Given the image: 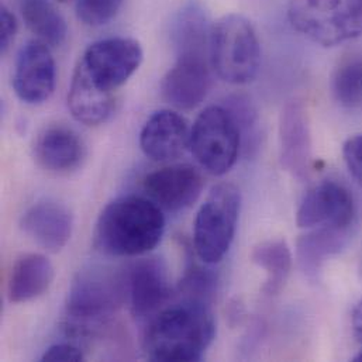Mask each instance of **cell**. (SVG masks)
I'll list each match as a JSON object with an SVG mask.
<instances>
[{"label":"cell","instance_id":"1","mask_svg":"<svg viewBox=\"0 0 362 362\" xmlns=\"http://www.w3.org/2000/svg\"><path fill=\"white\" fill-rule=\"evenodd\" d=\"M165 233L161 207L141 196H122L106 204L93 230L95 248L109 257H137L154 250Z\"/></svg>","mask_w":362,"mask_h":362},{"label":"cell","instance_id":"2","mask_svg":"<svg viewBox=\"0 0 362 362\" xmlns=\"http://www.w3.org/2000/svg\"><path fill=\"white\" fill-rule=\"evenodd\" d=\"M214 336L211 306L182 299L153 319L144 339V350L151 361H200Z\"/></svg>","mask_w":362,"mask_h":362},{"label":"cell","instance_id":"3","mask_svg":"<svg viewBox=\"0 0 362 362\" xmlns=\"http://www.w3.org/2000/svg\"><path fill=\"white\" fill-rule=\"evenodd\" d=\"M209 57L221 81L231 85L252 82L261 68V44L252 23L237 13L221 16L210 27Z\"/></svg>","mask_w":362,"mask_h":362},{"label":"cell","instance_id":"4","mask_svg":"<svg viewBox=\"0 0 362 362\" xmlns=\"http://www.w3.org/2000/svg\"><path fill=\"white\" fill-rule=\"evenodd\" d=\"M292 27L322 47L362 37V0H289Z\"/></svg>","mask_w":362,"mask_h":362},{"label":"cell","instance_id":"5","mask_svg":"<svg viewBox=\"0 0 362 362\" xmlns=\"http://www.w3.org/2000/svg\"><path fill=\"white\" fill-rule=\"evenodd\" d=\"M241 193L230 183L216 185L200 206L193 224V247L206 265L220 262L228 252L240 217Z\"/></svg>","mask_w":362,"mask_h":362},{"label":"cell","instance_id":"6","mask_svg":"<svg viewBox=\"0 0 362 362\" xmlns=\"http://www.w3.org/2000/svg\"><path fill=\"white\" fill-rule=\"evenodd\" d=\"M127 299V272L90 265L74 276L66 315L76 323H100L113 316Z\"/></svg>","mask_w":362,"mask_h":362},{"label":"cell","instance_id":"7","mask_svg":"<svg viewBox=\"0 0 362 362\" xmlns=\"http://www.w3.org/2000/svg\"><path fill=\"white\" fill-rule=\"evenodd\" d=\"M189 148L200 167L214 177L234 167L241 150V134L226 106L213 105L200 112L190 129Z\"/></svg>","mask_w":362,"mask_h":362},{"label":"cell","instance_id":"8","mask_svg":"<svg viewBox=\"0 0 362 362\" xmlns=\"http://www.w3.org/2000/svg\"><path fill=\"white\" fill-rule=\"evenodd\" d=\"M143 58L144 52L139 41L110 37L92 42L79 64L98 88L113 93L139 71Z\"/></svg>","mask_w":362,"mask_h":362},{"label":"cell","instance_id":"9","mask_svg":"<svg viewBox=\"0 0 362 362\" xmlns=\"http://www.w3.org/2000/svg\"><path fill=\"white\" fill-rule=\"evenodd\" d=\"M57 85V65L49 47L40 40L27 41L17 52L13 89L27 105L47 102Z\"/></svg>","mask_w":362,"mask_h":362},{"label":"cell","instance_id":"10","mask_svg":"<svg viewBox=\"0 0 362 362\" xmlns=\"http://www.w3.org/2000/svg\"><path fill=\"white\" fill-rule=\"evenodd\" d=\"M211 88L209 51L177 54V62L161 82L163 98L180 110H193L206 99Z\"/></svg>","mask_w":362,"mask_h":362},{"label":"cell","instance_id":"11","mask_svg":"<svg viewBox=\"0 0 362 362\" xmlns=\"http://www.w3.org/2000/svg\"><path fill=\"white\" fill-rule=\"evenodd\" d=\"M356 214L351 192L344 185L327 180L306 193L296 213V224L309 230L323 226L354 227Z\"/></svg>","mask_w":362,"mask_h":362},{"label":"cell","instance_id":"12","mask_svg":"<svg viewBox=\"0 0 362 362\" xmlns=\"http://www.w3.org/2000/svg\"><path fill=\"white\" fill-rule=\"evenodd\" d=\"M281 164L293 178L305 181L313 167L312 132L306 106L300 100L285 105L279 119Z\"/></svg>","mask_w":362,"mask_h":362},{"label":"cell","instance_id":"13","mask_svg":"<svg viewBox=\"0 0 362 362\" xmlns=\"http://www.w3.org/2000/svg\"><path fill=\"white\" fill-rule=\"evenodd\" d=\"M167 262L160 257L137 261L127 272V298L137 317L157 315L171 298Z\"/></svg>","mask_w":362,"mask_h":362},{"label":"cell","instance_id":"14","mask_svg":"<svg viewBox=\"0 0 362 362\" xmlns=\"http://www.w3.org/2000/svg\"><path fill=\"white\" fill-rule=\"evenodd\" d=\"M23 233L48 252H59L71 240L74 214L58 200L44 199L30 206L20 220Z\"/></svg>","mask_w":362,"mask_h":362},{"label":"cell","instance_id":"15","mask_svg":"<svg viewBox=\"0 0 362 362\" xmlns=\"http://www.w3.org/2000/svg\"><path fill=\"white\" fill-rule=\"evenodd\" d=\"M203 186L200 173L189 164L164 167L144 180V189L150 199L173 213L190 207L202 194Z\"/></svg>","mask_w":362,"mask_h":362},{"label":"cell","instance_id":"16","mask_svg":"<svg viewBox=\"0 0 362 362\" xmlns=\"http://www.w3.org/2000/svg\"><path fill=\"white\" fill-rule=\"evenodd\" d=\"M190 129L186 119L174 110H160L148 117L140 133L144 156L156 163L173 161L189 148Z\"/></svg>","mask_w":362,"mask_h":362},{"label":"cell","instance_id":"17","mask_svg":"<svg viewBox=\"0 0 362 362\" xmlns=\"http://www.w3.org/2000/svg\"><path fill=\"white\" fill-rule=\"evenodd\" d=\"M86 157V147L81 136L71 127L55 124L45 127L34 143L37 164L52 174L76 171Z\"/></svg>","mask_w":362,"mask_h":362},{"label":"cell","instance_id":"18","mask_svg":"<svg viewBox=\"0 0 362 362\" xmlns=\"http://www.w3.org/2000/svg\"><path fill=\"white\" fill-rule=\"evenodd\" d=\"M68 107L72 117L88 127L105 124L116 110L113 93L98 88L78 62L68 92Z\"/></svg>","mask_w":362,"mask_h":362},{"label":"cell","instance_id":"19","mask_svg":"<svg viewBox=\"0 0 362 362\" xmlns=\"http://www.w3.org/2000/svg\"><path fill=\"white\" fill-rule=\"evenodd\" d=\"M54 276V265L45 255L30 252L18 257L8 276V302L25 303L42 296L49 289Z\"/></svg>","mask_w":362,"mask_h":362},{"label":"cell","instance_id":"20","mask_svg":"<svg viewBox=\"0 0 362 362\" xmlns=\"http://www.w3.org/2000/svg\"><path fill=\"white\" fill-rule=\"evenodd\" d=\"M353 227L323 226L310 228L298 241V259L305 274L316 275L322 264L337 254L351 238Z\"/></svg>","mask_w":362,"mask_h":362},{"label":"cell","instance_id":"21","mask_svg":"<svg viewBox=\"0 0 362 362\" xmlns=\"http://www.w3.org/2000/svg\"><path fill=\"white\" fill-rule=\"evenodd\" d=\"M210 27L200 1L189 0L181 6L171 20V41L177 54L209 51Z\"/></svg>","mask_w":362,"mask_h":362},{"label":"cell","instance_id":"22","mask_svg":"<svg viewBox=\"0 0 362 362\" xmlns=\"http://www.w3.org/2000/svg\"><path fill=\"white\" fill-rule=\"evenodd\" d=\"M251 261L267 274L264 292L269 296L278 295L285 286L293 264L288 243L282 238L261 241L252 248Z\"/></svg>","mask_w":362,"mask_h":362},{"label":"cell","instance_id":"23","mask_svg":"<svg viewBox=\"0 0 362 362\" xmlns=\"http://www.w3.org/2000/svg\"><path fill=\"white\" fill-rule=\"evenodd\" d=\"M20 11L27 28L48 47H59L68 35L64 16L48 0H21Z\"/></svg>","mask_w":362,"mask_h":362},{"label":"cell","instance_id":"24","mask_svg":"<svg viewBox=\"0 0 362 362\" xmlns=\"http://www.w3.org/2000/svg\"><path fill=\"white\" fill-rule=\"evenodd\" d=\"M330 86L340 107L350 112L362 110V54H350L339 62Z\"/></svg>","mask_w":362,"mask_h":362},{"label":"cell","instance_id":"25","mask_svg":"<svg viewBox=\"0 0 362 362\" xmlns=\"http://www.w3.org/2000/svg\"><path fill=\"white\" fill-rule=\"evenodd\" d=\"M217 275L211 269L190 264L180 282L182 299L211 306L217 292Z\"/></svg>","mask_w":362,"mask_h":362},{"label":"cell","instance_id":"26","mask_svg":"<svg viewBox=\"0 0 362 362\" xmlns=\"http://www.w3.org/2000/svg\"><path fill=\"white\" fill-rule=\"evenodd\" d=\"M226 107L233 115L240 134H241V146L244 144L245 150L257 148L258 146V115L251 103V100L245 96L235 95L226 100Z\"/></svg>","mask_w":362,"mask_h":362},{"label":"cell","instance_id":"27","mask_svg":"<svg viewBox=\"0 0 362 362\" xmlns=\"http://www.w3.org/2000/svg\"><path fill=\"white\" fill-rule=\"evenodd\" d=\"M126 0H76L75 13L88 27H102L110 23Z\"/></svg>","mask_w":362,"mask_h":362},{"label":"cell","instance_id":"28","mask_svg":"<svg viewBox=\"0 0 362 362\" xmlns=\"http://www.w3.org/2000/svg\"><path fill=\"white\" fill-rule=\"evenodd\" d=\"M343 158L350 175L362 186V134H356L344 143Z\"/></svg>","mask_w":362,"mask_h":362},{"label":"cell","instance_id":"29","mask_svg":"<svg viewBox=\"0 0 362 362\" xmlns=\"http://www.w3.org/2000/svg\"><path fill=\"white\" fill-rule=\"evenodd\" d=\"M85 360L83 351L69 343H58L45 350V353L41 357V361L44 362H79Z\"/></svg>","mask_w":362,"mask_h":362},{"label":"cell","instance_id":"30","mask_svg":"<svg viewBox=\"0 0 362 362\" xmlns=\"http://www.w3.org/2000/svg\"><path fill=\"white\" fill-rule=\"evenodd\" d=\"M17 33V20L14 17V14L6 7L1 6L0 10V49L4 54L11 41L14 40Z\"/></svg>","mask_w":362,"mask_h":362},{"label":"cell","instance_id":"31","mask_svg":"<svg viewBox=\"0 0 362 362\" xmlns=\"http://www.w3.org/2000/svg\"><path fill=\"white\" fill-rule=\"evenodd\" d=\"M351 327H353V334L356 340L362 344V299L353 309Z\"/></svg>","mask_w":362,"mask_h":362},{"label":"cell","instance_id":"32","mask_svg":"<svg viewBox=\"0 0 362 362\" xmlns=\"http://www.w3.org/2000/svg\"><path fill=\"white\" fill-rule=\"evenodd\" d=\"M354 361H362V351H360V354H357V356L354 357Z\"/></svg>","mask_w":362,"mask_h":362},{"label":"cell","instance_id":"33","mask_svg":"<svg viewBox=\"0 0 362 362\" xmlns=\"http://www.w3.org/2000/svg\"><path fill=\"white\" fill-rule=\"evenodd\" d=\"M58 1H61V3H68V1H72V0H58Z\"/></svg>","mask_w":362,"mask_h":362}]
</instances>
